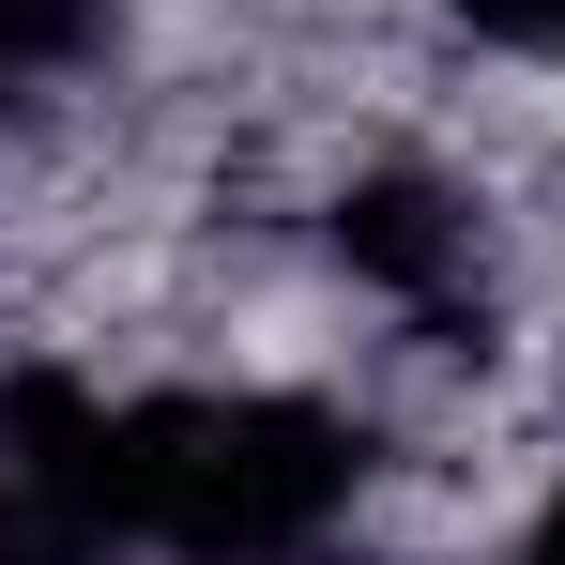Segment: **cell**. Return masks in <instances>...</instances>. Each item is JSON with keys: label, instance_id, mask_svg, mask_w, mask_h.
Listing matches in <instances>:
<instances>
[{"label": "cell", "instance_id": "3957f363", "mask_svg": "<svg viewBox=\"0 0 565 565\" xmlns=\"http://www.w3.org/2000/svg\"><path fill=\"white\" fill-rule=\"evenodd\" d=\"M122 31V0H0V93H77Z\"/></svg>", "mask_w": 565, "mask_h": 565}, {"label": "cell", "instance_id": "5b68a950", "mask_svg": "<svg viewBox=\"0 0 565 565\" xmlns=\"http://www.w3.org/2000/svg\"><path fill=\"white\" fill-rule=\"evenodd\" d=\"M489 565H565V473H551V489H535V520H520V535H504V551H489Z\"/></svg>", "mask_w": 565, "mask_h": 565}, {"label": "cell", "instance_id": "7a4b0ae2", "mask_svg": "<svg viewBox=\"0 0 565 565\" xmlns=\"http://www.w3.org/2000/svg\"><path fill=\"white\" fill-rule=\"evenodd\" d=\"M321 245H337V276L367 290L397 337H459L489 306V199L459 169H428V153H367L321 199Z\"/></svg>", "mask_w": 565, "mask_h": 565}, {"label": "cell", "instance_id": "277c9868", "mask_svg": "<svg viewBox=\"0 0 565 565\" xmlns=\"http://www.w3.org/2000/svg\"><path fill=\"white\" fill-rule=\"evenodd\" d=\"M444 31L504 77H565V0H444Z\"/></svg>", "mask_w": 565, "mask_h": 565}, {"label": "cell", "instance_id": "8992f818", "mask_svg": "<svg viewBox=\"0 0 565 565\" xmlns=\"http://www.w3.org/2000/svg\"><path fill=\"white\" fill-rule=\"evenodd\" d=\"M0 107H15V93H0Z\"/></svg>", "mask_w": 565, "mask_h": 565}, {"label": "cell", "instance_id": "6da1fadb", "mask_svg": "<svg viewBox=\"0 0 565 565\" xmlns=\"http://www.w3.org/2000/svg\"><path fill=\"white\" fill-rule=\"evenodd\" d=\"M352 397L306 382H153L107 397V535L122 565H321L367 504Z\"/></svg>", "mask_w": 565, "mask_h": 565}]
</instances>
